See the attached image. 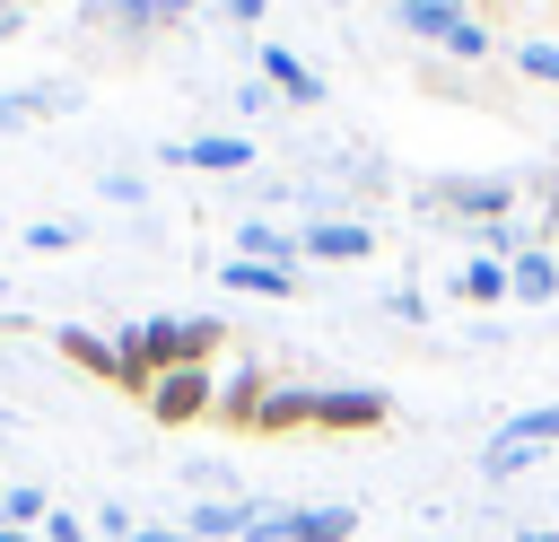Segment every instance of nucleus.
<instances>
[{
	"mask_svg": "<svg viewBox=\"0 0 559 542\" xmlns=\"http://www.w3.org/2000/svg\"><path fill=\"white\" fill-rule=\"evenodd\" d=\"M114 341H122V393H148L166 367H218V350L236 332L218 315H148V323H131Z\"/></svg>",
	"mask_w": 559,
	"mask_h": 542,
	"instance_id": "f257e3e1",
	"label": "nucleus"
},
{
	"mask_svg": "<svg viewBox=\"0 0 559 542\" xmlns=\"http://www.w3.org/2000/svg\"><path fill=\"white\" fill-rule=\"evenodd\" d=\"M419 201H428V219L498 227V219H507V201H515V175H437V184H419Z\"/></svg>",
	"mask_w": 559,
	"mask_h": 542,
	"instance_id": "f03ea898",
	"label": "nucleus"
},
{
	"mask_svg": "<svg viewBox=\"0 0 559 542\" xmlns=\"http://www.w3.org/2000/svg\"><path fill=\"white\" fill-rule=\"evenodd\" d=\"M140 411H148L157 428H192V420H210V411H218V367H166V376L140 393Z\"/></svg>",
	"mask_w": 559,
	"mask_h": 542,
	"instance_id": "7ed1b4c3",
	"label": "nucleus"
},
{
	"mask_svg": "<svg viewBox=\"0 0 559 542\" xmlns=\"http://www.w3.org/2000/svg\"><path fill=\"white\" fill-rule=\"evenodd\" d=\"M393 420L384 385H314V437H376Z\"/></svg>",
	"mask_w": 559,
	"mask_h": 542,
	"instance_id": "20e7f679",
	"label": "nucleus"
},
{
	"mask_svg": "<svg viewBox=\"0 0 559 542\" xmlns=\"http://www.w3.org/2000/svg\"><path fill=\"white\" fill-rule=\"evenodd\" d=\"M271 385H280V376H271V367H262V358H236V367H218V411H210V420H218V428H236V437H245V428H253V411H262V393H271Z\"/></svg>",
	"mask_w": 559,
	"mask_h": 542,
	"instance_id": "39448f33",
	"label": "nucleus"
},
{
	"mask_svg": "<svg viewBox=\"0 0 559 542\" xmlns=\"http://www.w3.org/2000/svg\"><path fill=\"white\" fill-rule=\"evenodd\" d=\"M297 254H306V262H367V254H376V227H367V219H314V227L297 236Z\"/></svg>",
	"mask_w": 559,
	"mask_h": 542,
	"instance_id": "423d86ee",
	"label": "nucleus"
},
{
	"mask_svg": "<svg viewBox=\"0 0 559 542\" xmlns=\"http://www.w3.org/2000/svg\"><path fill=\"white\" fill-rule=\"evenodd\" d=\"M253 70H262V87H271V96H288V105H323V79H314L288 44H262V52H253Z\"/></svg>",
	"mask_w": 559,
	"mask_h": 542,
	"instance_id": "0eeeda50",
	"label": "nucleus"
},
{
	"mask_svg": "<svg viewBox=\"0 0 559 542\" xmlns=\"http://www.w3.org/2000/svg\"><path fill=\"white\" fill-rule=\"evenodd\" d=\"M166 157L175 166H201V175H236V166H253V140L245 131H201V140H175Z\"/></svg>",
	"mask_w": 559,
	"mask_h": 542,
	"instance_id": "6e6552de",
	"label": "nucleus"
},
{
	"mask_svg": "<svg viewBox=\"0 0 559 542\" xmlns=\"http://www.w3.org/2000/svg\"><path fill=\"white\" fill-rule=\"evenodd\" d=\"M52 350H61L79 376H105V385H122V341H105V332H87V323H61V332H52Z\"/></svg>",
	"mask_w": 559,
	"mask_h": 542,
	"instance_id": "1a4fd4ad",
	"label": "nucleus"
},
{
	"mask_svg": "<svg viewBox=\"0 0 559 542\" xmlns=\"http://www.w3.org/2000/svg\"><path fill=\"white\" fill-rule=\"evenodd\" d=\"M297 428H314V385H271L245 437H297Z\"/></svg>",
	"mask_w": 559,
	"mask_h": 542,
	"instance_id": "9d476101",
	"label": "nucleus"
},
{
	"mask_svg": "<svg viewBox=\"0 0 559 542\" xmlns=\"http://www.w3.org/2000/svg\"><path fill=\"white\" fill-rule=\"evenodd\" d=\"M253 516H262L253 498H201V507L183 516V533H192V542H245V533H253Z\"/></svg>",
	"mask_w": 559,
	"mask_h": 542,
	"instance_id": "9b49d317",
	"label": "nucleus"
},
{
	"mask_svg": "<svg viewBox=\"0 0 559 542\" xmlns=\"http://www.w3.org/2000/svg\"><path fill=\"white\" fill-rule=\"evenodd\" d=\"M454 297H463V306H507V297H515V271L489 262V254H472V262L454 271Z\"/></svg>",
	"mask_w": 559,
	"mask_h": 542,
	"instance_id": "f8f14e48",
	"label": "nucleus"
},
{
	"mask_svg": "<svg viewBox=\"0 0 559 542\" xmlns=\"http://www.w3.org/2000/svg\"><path fill=\"white\" fill-rule=\"evenodd\" d=\"M498 446H533V455H559V402L507 411V420H498Z\"/></svg>",
	"mask_w": 559,
	"mask_h": 542,
	"instance_id": "ddd939ff",
	"label": "nucleus"
},
{
	"mask_svg": "<svg viewBox=\"0 0 559 542\" xmlns=\"http://www.w3.org/2000/svg\"><path fill=\"white\" fill-rule=\"evenodd\" d=\"M236 254H245V262H288V271L306 262V254H297V236H288L280 219H245V227H236Z\"/></svg>",
	"mask_w": 559,
	"mask_h": 542,
	"instance_id": "4468645a",
	"label": "nucleus"
},
{
	"mask_svg": "<svg viewBox=\"0 0 559 542\" xmlns=\"http://www.w3.org/2000/svg\"><path fill=\"white\" fill-rule=\"evenodd\" d=\"M218 280H227V288H245V297H297V271H288V262H245V254H236Z\"/></svg>",
	"mask_w": 559,
	"mask_h": 542,
	"instance_id": "2eb2a0df",
	"label": "nucleus"
},
{
	"mask_svg": "<svg viewBox=\"0 0 559 542\" xmlns=\"http://www.w3.org/2000/svg\"><path fill=\"white\" fill-rule=\"evenodd\" d=\"M393 17H402V35H419V44H445V35H454L472 9H454V0H402Z\"/></svg>",
	"mask_w": 559,
	"mask_h": 542,
	"instance_id": "dca6fc26",
	"label": "nucleus"
},
{
	"mask_svg": "<svg viewBox=\"0 0 559 542\" xmlns=\"http://www.w3.org/2000/svg\"><path fill=\"white\" fill-rule=\"evenodd\" d=\"M358 507H288V542H349Z\"/></svg>",
	"mask_w": 559,
	"mask_h": 542,
	"instance_id": "f3484780",
	"label": "nucleus"
},
{
	"mask_svg": "<svg viewBox=\"0 0 559 542\" xmlns=\"http://www.w3.org/2000/svg\"><path fill=\"white\" fill-rule=\"evenodd\" d=\"M507 271H515V297H533V306H542V297H559V254H550V245H533V254H515Z\"/></svg>",
	"mask_w": 559,
	"mask_h": 542,
	"instance_id": "a211bd4d",
	"label": "nucleus"
},
{
	"mask_svg": "<svg viewBox=\"0 0 559 542\" xmlns=\"http://www.w3.org/2000/svg\"><path fill=\"white\" fill-rule=\"evenodd\" d=\"M44 516H52L44 481H9V490H0V525H17V533H44Z\"/></svg>",
	"mask_w": 559,
	"mask_h": 542,
	"instance_id": "6ab92c4d",
	"label": "nucleus"
},
{
	"mask_svg": "<svg viewBox=\"0 0 559 542\" xmlns=\"http://www.w3.org/2000/svg\"><path fill=\"white\" fill-rule=\"evenodd\" d=\"M79 17H87V26H122V35H148V0H87Z\"/></svg>",
	"mask_w": 559,
	"mask_h": 542,
	"instance_id": "aec40b11",
	"label": "nucleus"
},
{
	"mask_svg": "<svg viewBox=\"0 0 559 542\" xmlns=\"http://www.w3.org/2000/svg\"><path fill=\"white\" fill-rule=\"evenodd\" d=\"M533 463H542L533 446H498V437L480 446V472H489V481H515V472H533Z\"/></svg>",
	"mask_w": 559,
	"mask_h": 542,
	"instance_id": "412c9836",
	"label": "nucleus"
},
{
	"mask_svg": "<svg viewBox=\"0 0 559 542\" xmlns=\"http://www.w3.org/2000/svg\"><path fill=\"white\" fill-rule=\"evenodd\" d=\"M515 70H524L533 87H559V44H524V52H515Z\"/></svg>",
	"mask_w": 559,
	"mask_h": 542,
	"instance_id": "4be33fe9",
	"label": "nucleus"
},
{
	"mask_svg": "<svg viewBox=\"0 0 559 542\" xmlns=\"http://www.w3.org/2000/svg\"><path fill=\"white\" fill-rule=\"evenodd\" d=\"M26 245H35V254H70V245H79V227H70V219H35V227H26Z\"/></svg>",
	"mask_w": 559,
	"mask_h": 542,
	"instance_id": "5701e85b",
	"label": "nucleus"
},
{
	"mask_svg": "<svg viewBox=\"0 0 559 542\" xmlns=\"http://www.w3.org/2000/svg\"><path fill=\"white\" fill-rule=\"evenodd\" d=\"M445 52H454V61H480V52H489V26H480V17H463V26L445 35Z\"/></svg>",
	"mask_w": 559,
	"mask_h": 542,
	"instance_id": "b1692460",
	"label": "nucleus"
},
{
	"mask_svg": "<svg viewBox=\"0 0 559 542\" xmlns=\"http://www.w3.org/2000/svg\"><path fill=\"white\" fill-rule=\"evenodd\" d=\"M87 533H96V525H87V516H61V507H52V516H44V542H87Z\"/></svg>",
	"mask_w": 559,
	"mask_h": 542,
	"instance_id": "393cba45",
	"label": "nucleus"
},
{
	"mask_svg": "<svg viewBox=\"0 0 559 542\" xmlns=\"http://www.w3.org/2000/svg\"><path fill=\"white\" fill-rule=\"evenodd\" d=\"M384 306H393V323H428V297H419V288H393Z\"/></svg>",
	"mask_w": 559,
	"mask_h": 542,
	"instance_id": "a878e982",
	"label": "nucleus"
},
{
	"mask_svg": "<svg viewBox=\"0 0 559 542\" xmlns=\"http://www.w3.org/2000/svg\"><path fill=\"white\" fill-rule=\"evenodd\" d=\"M96 533H105V542H131L140 525H131V507H114V498H105V516H96Z\"/></svg>",
	"mask_w": 559,
	"mask_h": 542,
	"instance_id": "bb28decb",
	"label": "nucleus"
},
{
	"mask_svg": "<svg viewBox=\"0 0 559 542\" xmlns=\"http://www.w3.org/2000/svg\"><path fill=\"white\" fill-rule=\"evenodd\" d=\"M218 9H227L236 26H262V17H271V0H218Z\"/></svg>",
	"mask_w": 559,
	"mask_h": 542,
	"instance_id": "cd10ccee",
	"label": "nucleus"
},
{
	"mask_svg": "<svg viewBox=\"0 0 559 542\" xmlns=\"http://www.w3.org/2000/svg\"><path fill=\"white\" fill-rule=\"evenodd\" d=\"M175 17H192V0H148V26H175Z\"/></svg>",
	"mask_w": 559,
	"mask_h": 542,
	"instance_id": "c85d7f7f",
	"label": "nucleus"
},
{
	"mask_svg": "<svg viewBox=\"0 0 559 542\" xmlns=\"http://www.w3.org/2000/svg\"><path fill=\"white\" fill-rule=\"evenodd\" d=\"M131 542H192V533H183V525H140Z\"/></svg>",
	"mask_w": 559,
	"mask_h": 542,
	"instance_id": "c756f323",
	"label": "nucleus"
},
{
	"mask_svg": "<svg viewBox=\"0 0 559 542\" xmlns=\"http://www.w3.org/2000/svg\"><path fill=\"white\" fill-rule=\"evenodd\" d=\"M515 542H559V525H524V533H515Z\"/></svg>",
	"mask_w": 559,
	"mask_h": 542,
	"instance_id": "7c9ffc66",
	"label": "nucleus"
},
{
	"mask_svg": "<svg viewBox=\"0 0 559 542\" xmlns=\"http://www.w3.org/2000/svg\"><path fill=\"white\" fill-rule=\"evenodd\" d=\"M0 542H44V533H17V525H0Z\"/></svg>",
	"mask_w": 559,
	"mask_h": 542,
	"instance_id": "2f4dec72",
	"label": "nucleus"
}]
</instances>
